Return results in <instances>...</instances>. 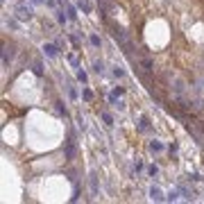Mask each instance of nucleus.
<instances>
[{
    "instance_id": "nucleus-1",
    "label": "nucleus",
    "mask_w": 204,
    "mask_h": 204,
    "mask_svg": "<svg viewBox=\"0 0 204 204\" xmlns=\"http://www.w3.org/2000/svg\"><path fill=\"white\" fill-rule=\"evenodd\" d=\"M16 16L21 18V21H30V18H32V7H27L25 2L18 5V7H16Z\"/></svg>"
},
{
    "instance_id": "nucleus-2",
    "label": "nucleus",
    "mask_w": 204,
    "mask_h": 204,
    "mask_svg": "<svg viewBox=\"0 0 204 204\" xmlns=\"http://www.w3.org/2000/svg\"><path fill=\"white\" fill-rule=\"evenodd\" d=\"M109 27H111V36H113L116 41L125 43V30H123V27H118V25H113V23H109Z\"/></svg>"
},
{
    "instance_id": "nucleus-3",
    "label": "nucleus",
    "mask_w": 204,
    "mask_h": 204,
    "mask_svg": "<svg viewBox=\"0 0 204 204\" xmlns=\"http://www.w3.org/2000/svg\"><path fill=\"white\" fill-rule=\"evenodd\" d=\"M184 91H186L184 79H175V82H172V93H175V98H181V95H184Z\"/></svg>"
},
{
    "instance_id": "nucleus-4",
    "label": "nucleus",
    "mask_w": 204,
    "mask_h": 204,
    "mask_svg": "<svg viewBox=\"0 0 204 204\" xmlns=\"http://www.w3.org/2000/svg\"><path fill=\"white\" fill-rule=\"evenodd\" d=\"M150 197H152V200H157V202H161V200H163V193H161V188L152 186V188H150Z\"/></svg>"
},
{
    "instance_id": "nucleus-5",
    "label": "nucleus",
    "mask_w": 204,
    "mask_h": 204,
    "mask_svg": "<svg viewBox=\"0 0 204 204\" xmlns=\"http://www.w3.org/2000/svg\"><path fill=\"white\" fill-rule=\"evenodd\" d=\"M89 181H91V193H93V195H98V175H95V172H91Z\"/></svg>"
},
{
    "instance_id": "nucleus-6",
    "label": "nucleus",
    "mask_w": 204,
    "mask_h": 204,
    "mask_svg": "<svg viewBox=\"0 0 204 204\" xmlns=\"http://www.w3.org/2000/svg\"><path fill=\"white\" fill-rule=\"evenodd\" d=\"M43 50H45L48 57H55V55H57V48H55V45H43Z\"/></svg>"
},
{
    "instance_id": "nucleus-7",
    "label": "nucleus",
    "mask_w": 204,
    "mask_h": 204,
    "mask_svg": "<svg viewBox=\"0 0 204 204\" xmlns=\"http://www.w3.org/2000/svg\"><path fill=\"white\" fill-rule=\"evenodd\" d=\"M93 70H95V73H102V70H104V64H102V61H95V64H93Z\"/></svg>"
},
{
    "instance_id": "nucleus-8",
    "label": "nucleus",
    "mask_w": 204,
    "mask_h": 204,
    "mask_svg": "<svg viewBox=\"0 0 204 204\" xmlns=\"http://www.w3.org/2000/svg\"><path fill=\"white\" fill-rule=\"evenodd\" d=\"M79 9H82V11H86V14H89V11H91V5H89V2H79Z\"/></svg>"
},
{
    "instance_id": "nucleus-9",
    "label": "nucleus",
    "mask_w": 204,
    "mask_h": 204,
    "mask_svg": "<svg viewBox=\"0 0 204 204\" xmlns=\"http://www.w3.org/2000/svg\"><path fill=\"white\" fill-rule=\"evenodd\" d=\"M143 68L145 70H152V59H143Z\"/></svg>"
},
{
    "instance_id": "nucleus-10",
    "label": "nucleus",
    "mask_w": 204,
    "mask_h": 204,
    "mask_svg": "<svg viewBox=\"0 0 204 204\" xmlns=\"http://www.w3.org/2000/svg\"><path fill=\"white\" fill-rule=\"evenodd\" d=\"M177 195H179V191H170V193H168V200H177Z\"/></svg>"
},
{
    "instance_id": "nucleus-11",
    "label": "nucleus",
    "mask_w": 204,
    "mask_h": 204,
    "mask_svg": "<svg viewBox=\"0 0 204 204\" xmlns=\"http://www.w3.org/2000/svg\"><path fill=\"white\" fill-rule=\"evenodd\" d=\"M77 79H79V82H86V73H82V70H79V73H77Z\"/></svg>"
},
{
    "instance_id": "nucleus-12",
    "label": "nucleus",
    "mask_w": 204,
    "mask_h": 204,
    "mask_svg": "<svg viewBox=\"0 0 204 204\" xmlns=\"http://www.w3.org/2000/svg\"><path fill=\"white\" fill-rule=\"evenodd\" d=\"M150 147H152V150H157V152H159V150H161V143H154V141H152V143H150Z\"/></svg>"
},
{
    "instance_id": "nucleus-13",
    "label": "nucleus",
    "mask_w": 204,
    "mask_h": 204,
    "mask_svg": "<svg viewBox=\"0 0 204 204\" xmlns=\"http://www.w3.org/2000/svg\"><path fill=\"white\" fill-rule=\"evenodd\" d=\"M34 73H36V75H43V70H41V64H36V66H34Z\"/></svg>"
},
{
    "instance_id": "nucleus-14",
    "label": "nucleus",
    "mask_w": 204,
    "mask_h": 204,
    "mask_svg": "<svg viewBox=\"0 0 204 204\" xmlns=\"http://www.w3.org/2000/svg\"><path fill=\"white\" fill-rule=\"evenodd\" d=\"M102 118H104V123H107V125H111V116H109V113H102Z\"/></svg>"
},
{
    "instance_id": "nucleus-15",
    "label": "nucleus",
    "mask_w": 204,
    "mask_h": 204,
    "mask_svg": "<svg viewBox=\"0 0 204 204\" xmlns=\"http://www.w3.org/2000/svg\"><path fill=\"white\" fill-rule=\"evenodd\" d=\"M91 43H93V45H100V36H91Z\"/></svg>"
},
{
    "instance_id": "nucleus-16",
    "label": "nucleus",
    "mask_w": 204,
    "mask_h": 204,
    "mask_svg": "<svg viewBox=\"0 0 204 204\" xmlns=\"http://www.w3.org/2000/svg\"><path fill=\"white\" fill-rule=\"evenodd\" d=\"M57 21H59V23H66V16H64V11H59V16H57Z\"/></svg>"
},
{
    "instance_id": "nucleus-17",
    "label": "nucleus",
    "mask_w": 204,
    "mask_h": 204,
    "mask_svg": "<svg viewBox=\"0 0 204 204\" xmlns=\"http://www.w3.org/2000/svg\"><path fill=\"white\" fill-rule=\"evenodd\" d=\"M32 2H41V0H32Z\"/></svg>"
}]
</instances>
